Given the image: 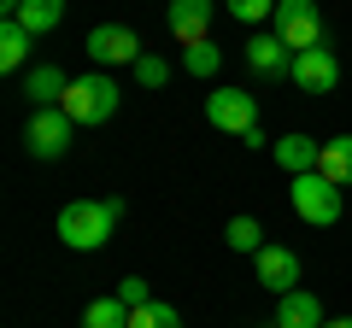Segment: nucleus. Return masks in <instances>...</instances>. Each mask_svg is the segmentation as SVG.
I'll return each instance as SVG.
<instances>
[{"label":"nucleus","mask_w":352,"mask_h":328,"mask_svg":"<svg viewBox=\"0 0 352 328\" xmlns=\"http://www.w3.org/2000/svg\"><path fill=\"white\" fill-rule=\"evenodd\" d=\"M118 217H124V200H71L53 223V235L71 246V253H100L106 240H112Z\"/></svg>","instance_id":"obj_1"},{"label":"nucleus","mask_w":352,"mask_h":328,"mask_svg":"<svg viewBox=\"0 0 352 328\" xmlns=\"http://www.w3.org/2000/svg\"><path fill=\"white\" fill-rule=\"evenodd\" d=\"M118 100H124V89H118L112 76H106V71H88V76H71L59 112L71 117L76 129H94V124H106V117H118Z\"/></svg>","instance_id":"obj_2"},{"label":"nucleus","mask_w":352,"mask_h":328,"mask_svg":"<svg viewBox=\"0 0 352 328\" xmlns=\"http://www.w3.org/2000/svg\"><path fill=\"white\" fill-rule=\"evenodd\" d=\"M288 200H294V211H300V223H311V229H329V223H340V188L329 176H317V170H305V176H294L288 182Z\"/></svg>","instance_id":"obj_3"},{"label":"nucleus","mask_w":352,"mask_h":328,"mask_svg":"<svg viewBox=\"0 0 352 328\" xmlns=\"http://www.w3.org/2000/svg\"><path fill=\"white\" fill-rule=\"evenodd\" d=\"M270 36H282L294 53H305V47H323V12H317V0H276Z\"/></svg>","instance_id":"obj_4"},{"label":"nucleus","mask_w":352,"mask_h":328,"mask_svg":"<svg viewBox=\"0 0 352 328\" xmlns=\"http://www.w3.org/2000/svg\"><path fill=\"white\" fill-rule=\"evenodd\" d=\"M71 135H76V124L59 112V106H41V112H30V124H24L30 159H65V152H71Z\"/></svg>","instance_id":"obj_5"},{"label":"nucleus","mask_w":352,"mask_h":328,"mask_svg":"<svg viewBox=\"0 0 352 328\" xmlns=\"http://www.w3.org/2000/svg\"><path fill=\"white\" fill-rule=\"evenodd\" d=\"M206 124L223 129V135H247V129H258V100L247 89H212L206 94Z\"/></svg>","instance_id":"obj_6"},{"label":"nucleus","mask_w":352,"mask_h":328,"mask_svg":"<svg viewBox=\"0 0 352 328\" xmlns=\"http://www.w3.org/2000/svg\"><path fill=\"white\" fill-rule=\"evenodd\" d=\"M82 53L100 65V71H112V65H135L141 59V36L129 24H94L88 41H82Z\"/></svg>","instance_id":"obj_7"},{"label":"nucleus","mask_w":352,"mask_h":328,"mask_svg":"<svg viewBox=\"0 0 352 328\" xmlns=\"http://www.w3.org/2000/svg\"><path fill=\"white\" fill-rule=\"evenodd\" d=\"M212 18H217V0H170V6H164V24H170V36L182 41V47L212 41Z\"/></svg>","instance_id":"obj_8"},{"label":"nucleus","mask_w":352,"mask_h":328,"mask_svg":"<svg viewBox=\"0 0 352 328\" xmlns=\"http://www.w3.org/2000/svg\"><path fill=\"white\" fill-rule=\"evenodd\" d=\"M300 94H335V82H340V59L329 47H305V53H294V76H288Z\"/></svg>","instance_id":"obj_9"},{"label":"nucleus","mask_w":352,"mask_h":328,"mask_svg":"<svg viewBox=\"0 0 352 328\" xmlns=\"http://www.w3.org/2000/svg\"><path fill=\"white\" fill-rule=\"evenodd\" d=\"M252 264H258V281L276 299L300 288V253H288V246H264V253H252Z\"/></svg>","instance_id":"obj_10"},{"label":"nucleus","mask_w":352,"mask_h":328,"mask_svg":"<svg viewBox=\"0 0 352 328\" xmlns=\"http://www.w3.org/2000/svg\"><path fill=\"white\" fill-rule=\"evenodd\" d=\"M247 65L258 76H294V47L282 36H252L247 41Z\"/></svg>","instance_id":"obj_11"},{"label":"nucleus","mask_w":352,"mask_h":328,"mask_svg":"<svg viewBox=\"0 0 352 328\" xmlns=\"http://www.w3.org/2000/svg\"><path fill=\"white\" fill-rule=\"evenodd\" d=\"M65 89H71V76H65L59 65H30V71H24V100L36 106V112H41V106H59Z\"/></svg>","instance_id":"obj_12"},{"label":"nucleus","mask_w":352,"mask_h":328,"mask_svg":"<svg viewBox=\"0 0 352 328\" xmlns=\"http://www.w3.org/2000/svg\"><path fill=\"white\" fill-rule=\"evenodd\" d=\"M329 316H323V305H317V293H305V288H294V293H282V305H276V328H323Z\"/></svg>","instance_id":"obj_13"},{"label":"nucleus","mask_w":352,"mask_h":328,"mask_svg":"<svg viewBox=\"0 0 352 328\" xmlns=\"http://www.w3.org/2000/svg\"><path fill=\"white\" fill-rule=\"evenodd\" d=\"M270 152H276V164L288 170V176H305V170H317V159H323V141H311V135H282Z\"/></svg>","instance_id":"obj_14"},{"label":"nucleus","mask_w":352,"mask_h":328,"mask_svg":"<svg viewBox=\"0 0 352 328\" xmlns=\"http://www.w3.org/2000/svg\"><path fill=\"white\" fill-rule=\"evenodd\" d=\"M317 176H329L335 188H352V135H335V141H323Z\"/></svg>","instance_id":"obj_15"},{"label":"nucleus","mask_w":352,"mask_h":328,"mask_svg":"<svg viewBox=\"0 0 352 328\" xmlns=\"http://www.w3.org/2000/svg\"><path fill=\"white\" fill-rule=\"evenodd\" d=\"M30 47H36V36H30L18 18H6V24H0V71H24Z\"/></svg>","instance_id":"obj_16"},{"label":"nucleus","mask_w":352,"mask_h":328,"mask_svg":"<svg viewBox=\"0 0 352 328\" xmlns=\"http://www.w3.org/2000/svg\"><path fill=\"white\" fill-rule=\"evenodd\" d=\"M18 24H24L30 36H47V30L65 24V0H24V6H18Z\"/></svg>","instance_id":"obj_17"},{"label":"nucleus","mask_w":352,"mask_h":328,"mask_svg":"<svg viewBox=\"0 0 352 328\" xmlns=\"http://www.w3.org/2000/svg\"><path fill=\"white\" fill-rule=\"evenodd\" d=\"M82 328H129V305L118 299V293H106V299H88Z\"/></svg>","instance_id":"obj_18"},{"label":"nucleus","mask_w":352,"mask_h":328,"mask_svg":"<svg viewBox=\"0 0 352 328\" xmlns=\"http://www.w3.org/2000/svg\"><path fill=\"white\" fill-rule=\"evenodd\" d=\"M217 65H223V47H217V41H200V47H182V71L188 76H217Z\"/></svg>","instance_id":"obj_19"},{"label":"nucleus","mask_w":352,"mask_h":328,"mask_svg":"<svg viewBox=\"0 0 352 328\" xmlns=\"http://www.w3.org/2000/svg\"><path fill=\"white\" fill-rule=\"evenodd\" d=\"M223 240L235 246V253H264V229H258V217H229Z\"/></svg>","instance_id":"obj_20"},{"label":"nucleus","mask_w":352,"mask_h":328,"mask_svg":"<svg viewBox=\"0 0 352 328\" xmlns=\"http://www.w3.org/2000/svg\"><path fill=\"white\" fill-rule=\"evenodd\" d=\"M129 328H182V316H176V305L147 299L141 311H129Z\"/></svg>","instance_id":"obj_21"},{"label":"nucleus","mask_w":352,"mask_h":328,"mask_svg":"<svg viewBox=\"0 0 352 328\" xmlns=\"http://www.w3.org/2000/svg\"><path fill=\"white\" fill-rule=\"evenodd\" d=\"M223 12L241 24H264V18H276V0H223Z\"/></svg>","instance_id":"obj_22"},{"label":"nucleus","mask_w":352,"mask_h":328,"mask_svg":"<svg viewBox=\"0 0 352 328\" xmlns=\"http://www.w3.org/2000/svg\"><path fill=\"white\" fill-rule=\"evenodd\" d=\"M129 71H135V82H141V89H164V82H170V65H164V59H153V53H141V59L129 65Z\"/></svg>","instance_id":"obj_23"},{"label":"nucleus","mask_w":352,"mask_h":328,"mask_svg":"<svg viewBox=\"0 0 352 328\" xmlns=\"http://www.w3.org/2000/svg\"><path fill=\"white\" fill-rule=\"evenodd\" d=\"M112 293H118V299H124V305H129V311H141V305H147V299H153V293H147V281H141V276H124V281H118V288H112Z\"/></svg>","instance_id":"obj_24"},{"label":"nucleus","mask_w":352,"mask_h":328,"mask_svg":"<svg viewBox=\"0 0 352 328\" xmlns=\"http://www.w3.org/2000/svg\"><path fill=\"white\" fill-rule=\"evenodd\" d=\"M18 6H24V0H0V12H6V18H18Z\"/></svg>","instance_id":"obj_25"},{"label":"nucleus","mask_w":352,"mask_h":328,"mask_svg":"<svg viewBox=\"0 0 352 328\" xmlns=\"http://www.w3.org/2000/svg\"><path fill=\"white\" fill-rule=\"evenodd\" d=\"M323 328H352V316H335V323H323Z\"/></svg>","instance_id":"obj_26"}]
</instances>
